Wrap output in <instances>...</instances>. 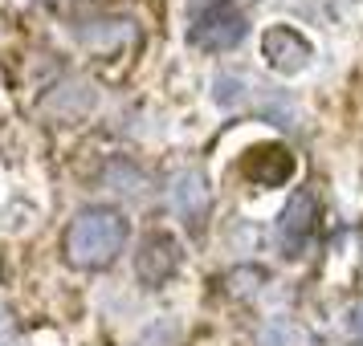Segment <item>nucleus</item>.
Wrapping results in <instances>:
<instances>
[{"mask_svg": "<svg viewBox=\"0 0 363 346\" xmlns=\"http://www.w3.org/2000/svg\"><path fill=\"white\" fill-rule=\"evenodd\" d=\"M167 200H172L176 216H180L188 229H204V220L213 212V188H208V180H204L200 167L176 171L172 183H167Z\"/></svg>", "mask_w": 363, "mask_h": 346, "instance_id": "20e7f679", "label": "nucleus"}, {"mask_svg": "<svg viewBox=\"0 0 363 346\" xmlns=\"http://www.w3.org/2000/svg\"><path fill=\"white\" fill-rule=\"evenodd\" d=\"M176 269H180V241L172 232L143 236V245L135 253V277L143 281L147 289H160L164 281L176 277Z\"/></svg>", "mask_w": 363, "mask_h": 346, "instance_id": "39448f33", "label": "nucleus"}, {"mask_svg": "<svg viewBox=\"0 0 363 346\" xmlns=\"http://www.w3.org/2000/svg\"><path fill=\"white\" fill-rule=\"evenodd\" d=\"M262 57L274 74H302L311 66L314 50H311V41L302 33H294L290 25H269L262 33Z\"/></svg>", "mask_w": 363, "mask_h": 346, "instance_id": "423d86ee", "label": "nucleus"}, {"mask_svg": "<svg viewBox=\"0 0 363 346\" xmlns=\"http://www.w3.org/2000/svg\"><path fill=\"white\" fill-rule=\"evenodd\" d=\"M318 232V200L314 192H294L278 216V245L286 257H302Z\"/></svg>", "mask_w": 363, "mask_h": 346, "instance_id": "7ed1b4c3", "label": "nucleus"}, {"mask_svg": "<svg viewBox=\"0 0 363 346\" xmlns=\"http://www.w3.org/2000/svg\"><path fill=\"white\" fill-rule=\"evenodd\" d=\"M253 110L269 122H278V127H294L298 122V106L286 94H281L278 86H253V102H249Z\"/></svg>", "mask_w": 363, "mask_h": 346, "instance_id": "9d476101", "label": "nucleus"}, {"mask_svg": "<svg viewBox=\"0 0 363 346\" xmlns=\"http://www.w3.org/2000/svg\"><path fill=\"white\" fill-rule=\"evenodd\" d=\"M102 188H111L115 196H143V188H147V175L131 163V159H111V163L102 167Z\"/></svg>", "mask_w": 363, "mask_h": 346, "instance_id": "9b49d317", "label": "nucleus"}, {"mask_svg": "<svg viewBox=\"0 0 363 346\" xmlns=\"http://www.w3.org/2000/svg\"><path fill=\"white\" fill-rule=\"evenodd\" d=\"M213 102L220 110H241L253 102V82L245 74H216L213 78Z\"/></svg>", "mask_w": 363, "mask_h": 346, "instance_id": "f8f14e48", "label": "nucleus"}, {"mask_svg": "<svg viewBox=\"0 0 363 346\" xmlns=\"http://www.w3.org/2000/svg\"><path fill=\"white\" fill-rule=\"evenodd\" d=\"M74 37L90 53H123L135 45V25L127 17H90L74 25Z\"/></svg>", "mask_w": 363, "mask_h": 346, "instance_id": "6e6552de", "label": "nucleus"}, {"mask_svg": "<svg viewBox=\"0 0 363 346\" xmlns=\"http://www.w3.org/2000/svg\"><path fill=\"white\" fill-rule=\"evenodd\" d=\"M257 342L262 346H306V330L298 322H290V318H269L257 330Z\"/></svg>", "mask_w": 363, "mask_h": 346, "instance_id": "ddd939ff", "label": "nucleus"}, {"mask_svg": "<svg viewBox=\"0 0 363 346\" xmlns=\"http://www.w3.org/2000/svg\"><path fill=\"white\" fill-rule=\"evenodd\" d=\"M9 334H13V322H9V313L0 310V346L9 342Z\"/></svg>", "mask_w": 363, "mask_h": 346, "instance_id": "dca6fc26", "label": "nucleus"}, {"mask_svg": "<svg viewBox=\"0 0 363 346\" xmlns=\"http://www.w3.org/2000/svg\"><path fill=\"white\" fill-rule=\"evenodd\" d=\"M94 106H99V90H94L90 82H82V78L57 82L50 90V98H45V110L57 115L62 122H78V118H86Z\"/></svg>", "mask_w": 363, "mask_h": 346, "instance_id": "1a4fd4ad", "label": "nucleus"}, {"mask_svg": "<svg viewBox=\"0 0 363 346\" xmlns=\"http://www.w3.org/2000/svg\"><path fill=\"white\" fill-rule=\"evenodd\" d=\"M245 33H249V21L233 0H208L192 21L188 41L204 53H229L245 41Z\"/></svg>", "mask_w": 363, "mask_h": 346, "instance_id": "f03ea898", "label": "nucleus"}, {"mask_svg": "<svg viewBox=\"0 0 363 346\" xmlns=\"http://www.w3.org/2000/svg\"><path fill=\"white\" fill-rule=\"evenodd\" d=\"M127 216L115 208H82L66 229V261L74 269H106L127 245Z\"/></svg>", "mask_w": 363, "mask_h": 346, "instance_id": "f257e3e1", "label": "nucleus"}, {"mask_svg": "<svg viewBox=\"0 0 363 346\" xmlns=\"http://www.w3.org/2000/svg\"><path fill=\"white\" fill-rule=\"evenodd\" d=\"M262 285H265V269H257V265H241V269H233L225 277V289L233 297H253Z\"/></svg>", "mask_w": 363, "mask_h": 346, "instance_id": "4468645a", "label": "nucleus"}, {"mask_svg": "<svg viewBox=\"0 0 363 346\" xmlns=\"http://www.w3.org/2000/svg\"><path fill=\"white\" fill-rule=\"evenodd\" d=\"M241 175L253 188H281V183L294 180V155L281 147V143H257V147L245 151Z\"/></svg>", "mask_w": 363, "mask_h": 346, "instance_id": "0eeeda50", "label": "nucleus"}, {"mask_svg": "<svg viewBox=\"0 0 363 346\" xmlns=\"http://www.w3.org/2000/svg\"><path fill=\"white\" fill-rule=\"evenodd\" d=\"M347 330H351L355 338H363V301L351 306V313H347Z\"/></svg>", "mask_w": 363, "mask_h": 346, "instance_id": "2eb2a0df", "label": "nucleus"}]
</instances>
